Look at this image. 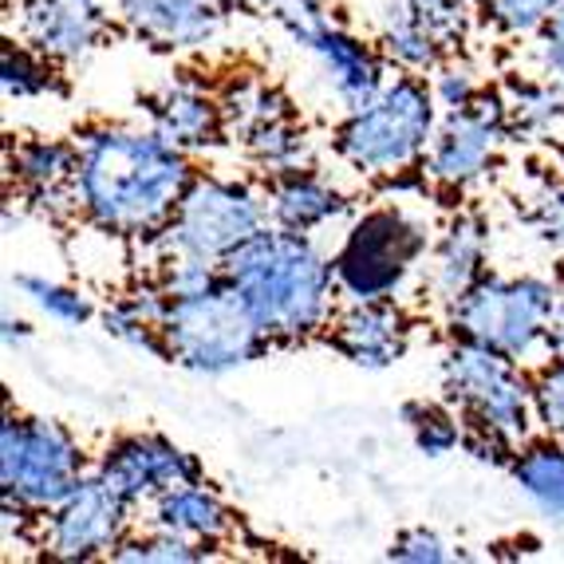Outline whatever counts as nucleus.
<instances>
[{"label": "nucleus", "mask_w": 564, "mask_h": 564, "mask_svg": "<svg viewBox=\"0 0 564 564\" xmlns=\"http://www.w3.org/2000/svg\"><path fill=\"white\" fill-rule=\"evenodd\" d=\"M194 166L159 131L99 122L76 134L72 202L91 226L151 241L186 198Z\"/></svg>", "instance_id": "1"}, {"label": "nucleus", "mask_w": 564, "mask_h": 564, "mask_svg": "<svg viewBox=\"0 0 564 564\" xmlns=\"http://www.w3.org/2000/svg\"><path fill=\"white\" fill-rule=\"evenodd\" d=\"M226 284L249 304L253 321L269 339L316 336L332 321L336 264L312 241V234H292L264 226L226 261Z\"/></svg>", "instance_id": "2"}, {"label": "nucleus", "mask_w": 564, "mask_h": 564, "mask_svg": "<svg viewBox=\"0 0 564 564\" xmlns=\"http://www.w3.org/2000/svg\"><path fill=\"white\" fill-rule=\"evenodd\" d=\"M561 292L545 276H498L486 273L470 292L451 304L454 339H470L481 348L529 364L549 356V324Z\"/></svg>", "instance_id": "3"}, {"label": "nucleus", "mask_w": 564, "mask_h": 564, "mask_svg": "<svg viewBox=\"0 0 564 564\" xmlns=\"http://www.w3.org/2000/svg\"><path fill=\"white\" fill-rule=\"evenodd\" d=\"M438 131V99L414 72L383 84L367 107L351 111L336 134V151L364 174H399L414 166Z\"/></svg>", "instance_id": "4"}, {"label": "nucleus", "mask_w": 564, "mask_h": 564, "mask_svg": "<svg viewBox=\"0 0 564 564\" xmlns=\"http://www.w3.org/2000/svg\"><path fill=\"white\" fill-rule=\"evenodd\" d=\"M269 344L273 339L264 336L249 304L229 284H217L202 296L170 301L166 321H162L166 359L194 376H229L237 367L264 356Z\"/></svg>", "instance_id": "5"}, {"label": "nucleus", "mask_w": 564, "mask_h": 564, "mask_svg": "<svg viewBox=\"0 0 564 564\" xmlns=\"http://www.w3.org/2000/svg\"><path fill=\"white\" fill-rule=\"evenodd\" d=\"M269 226L264 194L237 178H194L174 217L151 237L162 257H198V261L226 264L253 234Z\"/></svg>", "instance_id": "6"}, {"label": "nucleus", "mask_w": 564, "mask_h": 564, "mask_svg": "<svg viewBox=\"0 0 564 564\" xmlns=\"http://www.w3.org/2000/svg\"><path fill=\"white\" fill-rule=\"evenodd\" d=\"M443 395L451 406H458L466 426L498 431L513 446H525L536 423L533 379H525L518 359L470 344V339H454L446 348Z\"/></svg>", "instance_id": "7"}, {"label": "nucleus", "mask_w": 564, "mask_h": 564, "mask_svg": "<svg viewBox=\"0 0 564 564\" xmlns=\"http://www.w3.org/2000/svg\"><path fill=\"white\" fill-rule=\"evenodd\" d=\"M87 478V454L79 438L56 419L9 414L0 423V486L4 501L47 513Z\"/></svg>", "instance_id": "8"}, {"label": "nucleus", "mask_w": 564, "mask_h": 564, "mask_svg": "<svg viewBox=\"0 0 564 564\" xmlns=\"http://www.w3.org/2000/svg\"><path fill=\"white\" fill-rule=\"evenodd\" d=\"M426 226L406 209H367L351 221L344 245L336 249V289L348 304L359 301H395L399 289L426 257Z\"/></svg>", "instance_id": "9"}, {"label": "nucleus", "mask_w": 564, "mask_h": 564, "mask_svg": "<svg viewBox=\"0 0 564 564\" xmlns=\"http://www.w3.org/2000/svg\"><path fill=\"white\" fill-rule=\"evenodd\" d=\"M131 509L99 474H87L59 506L40 518V549L52 561H99L131 533Z\"/></svg>", "instance_id": "10"}, {"label": "nucleus", "mask_w": 564, "mask_h": 564, "mask_svg": "<svg viewBox=\"0 0 564 564\" xmlns=\"http://www.w3.org/2000/svg\"><path fill=\"white\" fill-rule=\"evenodd\" d=\"M509 134L506 99L501 91H481L474 104L454 107L438 119L431 147H426V178L446 189H466L481 178Z\"/></svg>", "instance_id": "11"}, {"label": "nucleus", "mask_w": 564, "mask_h": 564, "mask_svg": "<svg viewBox=\"0 0 564 564\" xmlns=\"http://www.w3.org/2000/svg\"><path fill=\"white\" fill-rule=\"evenodd\" d=\"M95 474L119 494L127 506H151L159 494L202 478V462L174 446L162 434H122L99 454Z\"/></svg>", "instance_id": "12"}, {"label": "nucleus", "mask_w": 564, "mask_h": 564, "mask_svg": "<svg viewBox=\"0 0 564 564\" xmlns=\"http://www.w3.org/2000/svg\"><path fill=\"white\" fill-rule=\"evenodd\" d=\"M292 44L304 47L312 56V64H316V72L324 76L332 99H336L344 115L367 107L383 91V64H379V52L371 44H364L359 36H351L348 29H339L332 17H321L316 24L301 29L292 36Z\"/></svg>", "instance_id": "13"}, {"label": "nucleus", "mask_w": 564, "mask_h": 564, "mask_svg": "<svg viewBox=\"0 0 564 564\" xmlns=\"http://www.w3.org/2000/svg\"><path fill=\"white\" fill-rule=\"evenodd\" d=\"M237 0H115V12L139 40L162 52H198L226 29Z\"/></svg>", "instance_id": "14"}, {"label": "nucleus", "mask_w": 564, "mask_h": 564, "mask_svg": "<svg viewBox=\"0 0 564 564\" xmlns=\"http://www.w3.org/2000/svg\"><path fill=\"white\" fill-rule=\"evenodd\" d=\"M20 40L56 64H76L107 36L104 0H17Z\"/></svg>", "instance_id": "15"}, {"label": "nucleus", "mask_w": 564, "mask_h": 564, "mask_svg": "<svg viewBox=\"0 0 564 564\" xmlns=\"http://www.w3.org/2000/svg\"><path fill=\"white\" fill-rule=\"evenodd\" d=\"M328 344L364 371H383L411 348V321L395 301H359L336 316Z\"/></svg>", "instance_id": "16"}, {"label": "nucleus", "mask_w": 564, "mask_h": 564, "mask_svg": "<svg viewBox=\"0 0 564 564\" xmlns=\"http://www.w3.org/2000/svg\"><path fill=\"white\" fill-rule=\"evenodd\" d=\"M147 115H151V131H159L170 147H178L186 154L206 151L226 134L221 99L206 95L198 84H186V79L162 84L154 95H147Z\"/></svg>", "instance_id": "17"}, {"label": "nucleus", "mask_w": 564, "mask_h": 564, "mask_svg": "<svg viewBox=\"0 0 564 564\" xmlns=\"http://www.w3.org/2000/svg\"><path fill=\"white\" fill-rule=\"evenodd\" d=\"M344 209H348V198L316 170L296 166L269 174V186H264L269 226L292 229V234H316L328 221H336Z\"/></svg>", "instance_id": "18"}, {"label": "nucleus", "mask_w": 564, "mask_h": 564, "mask_svg": "<svg viewBox=\"0 0 564 564\" xmlns=\"http://www.w3.org/2000/svg\"><path fill=\"white\" fill-rule=\"evenodd\" d=\"M486 221L474 214H458L446 221L443 237L434 241L431 264H426V289L451 308L462 292H470L474 284L486 276Z\"/></svg>", "instance_id": "19"}, {"label": "nucleus", "mask_w": 564, "mask_h": 564, "mask_svg": "<svg viewBox=\"0 0 564 564\" xmlns=\"http://www.w3.org/2000/svg\"><path fill=\"white\" fill-rule=\"evenodd\" d=\"M234 509L226 506V498L214 486H206V478L182 481V486L166 489L151 501V525L166 529L198 541V545H221L234 533Z\"/></svg>", "instance_id": "20"}, {"label": "nucleus", "mask_w": 564, "mask_h": 564, "mask_svg": "<svg viewBox=\"0 0 564 564\" xmlns=\"http://www.w3.org/2000/svg\"><path fill=\"white\" fill-rule=\"evenodd\" d=\"M9 166L29 198L47 202L56 194H72L76 139H20L17 147H9Z\"/></svg>", "instance_id": "21"}, {"label": "nucleus", "mask_w": 564, "mask_h": 564, "mask_svg": "<svg viewBox=\"0 0 564 564\" xmlns=\"http://www.w3.org/2000/svg\"><path fill=\"white\" fill-rule=\"evenodd\" d=\"M509 474L536 513H545L553 525H564V438L549 434L541 443H525Z\"/></svg>", "instance_id": "22"}, {"label": "nucleus", "mask_w": 564, "mask_h": 564, "mask_svg": "<svg viewBox=\"0 0 564 564\" xmlns=\"http://www.w3.org/2000/svg\"><path fill=\"white\" fill-rule=\"evenodd\" d=\"M501 99L509 134H549L564 122V79H509Z\"/></svg>", "instance_id": "23"}, {"label": "nucleus", "mask_w": 564, "mask_h": 564, "mask_svg": "<svg viewBox=\"0 0 564 564\" xmlns=\"http://www.w3.org/2000/svg\"><path fill=\"white\" fill-rule=\"evenodd\" d=\"M221 111H226V131L237 142L245 134H253L257 127H269V122L284 119V115H296L289 95L281 87L264 84V79H241V84H234L226 99H221Z\"/></svg>", "instance_id": "24"}, {"label": "nucleus", "mask_w": 564, "mask_h": 564, "mask_svg": "<svg viewBox=\"0 0 564 564\" xmlns=\"http://www.w3.org/2000/svg\"><path fill=\"white\" fill-rule=\"evenodd\" d=\"M241 147L269 174L308 166V131H304L301 115H284V119L269 122V127H257L253 134H245Z\"/></svg>", "instance_id": "25"}, {"label": "nucleus", "mask_w": 564, "mask_h": 564, "mask_svg": "<svg viewBox=\"0 0 564 564\" xmlns=\"http://www.w3.org/2000/svg\"><path fill=\"white\" fill-rule=\"evenodd\" d=\"M0 87L4 99H40V95L59 91L56 59H47L32 44H9L0 52Z\"/></svg>", "instance_id": "26"}, {"label": "nucleus", "mask_w": 564, "mask_h": 564, "mask_svg": "<svg viewBox=\"0 0 564 564\" xmlns=\"http://www.w3.org/2000/svg\"><path fill=\"white\" fill-rule=\"evenodd\" d=\"M403 423L426 458H446L466 443V419L451 403H406Z\"/></svg>", "instance_id": "27"}, {"label": "nucleus", "mask_w": 564, "mask_h": 564, "mask_svg": "<svg viewBox=\"0 0 564 564\" xmlns=\"http://www.w3.org/2000/svg\"><path fill=\"white\" fill-rule=\"evenodd\" d=\"M17 289L24 301H32L44 312L47 321L67 324V328H84L87 321L99 316L91 296H87L84 289H72V284L47 281V276H36V273H17Z\"/></svg>", "instance_id": "28"}, {"label": "nucleus", "mask_w": 564, "mask_h": 564, "mask_svg": "<svg viewBox=\"0 0 564 564\" xmlns=\"http://www.w3.org/2000/svg\"><path fill=\"white\" fill-rule=\"evenodd\" d=\"M403 17H411L423 32H431L443 52L451 56L454 47L466 40L474 17V0H391Z\"/></svg>", "instance_id": "29"}, {"label": "nucleus", "mask_w": 564, "mask_h": 564, "mask_svg": "<svg viewBox=\"0 0 564 564\" xmlns=\"http://www.w3.org/2000/svg\"><path fill=\"white\" fill-rule=\"evenodd\" d=\"M209 545H198L189 536L166 533V529H147V533H127L119 541V549L111 553V561H134V564H189L206 561Z\"/></svg>", "instance_id": "30"}, {"label": "nucleus", "mask_w": 564, "mask_h": 564, "mask_svg": "<svg viewBox=\"0 0 564 564\" xmlns=\"http://www.w3.org/2000/svg\"><path fill=\"white\" fill-rule=\"evenodd\" d=\"M478 4L506 36H536L564 0H478Z\"/></svg>", "instance_id": "31"}, {"label": "nucleus", "mask_w": 564, "mask_h": 564, "mask_svg": "<svg viewBox=\"0 0 564 564\" xmlns=\"http://www.w3.org/2000/svg\"><path fill=\"white\" fill-rule=\"evenodd\" d=\"M99 324H104V332L111 339H122V344H131V348H142V351H151V356L166 359V351H162V332L154 328L127 296H115V301L99 312Z\"/></svg>", "instance_id": "32"}, {"label": "nucleus", "mask_w": 564, "mask_h": 564, "mask_svg": "<svg viewBox=\"0 0 564 564\" xmlns=\"http://www.w3.org/2000/svg\"><path fill=\"white\" fill-rule=\"evenodd\" d=\"M536 423L553 438H564V356H549V364L533 376Z\"/></svg>", "instance_id": "33"}, {"label": "nucleus", "mask_w": 564, "mask_h": 564, "mask_svg": "<svg viewBox=\"0 0 564 564\" xmlns=\"http://www.w3.org/2000/svg\"><path fill=\"white\" fill-rule=\"evenodd\" d=\"M434 99H438V107H446V111H454V107H466L474 104L486 87H481L478 72H474L470 64H462V59H446V64L434 67Z\"/></svg>", "instance_id": "34"}, {"label": "nucleus", "mask_w": 564, "mask_h": 564, "mask_svg": "<svg viewBox=\"0 0 564 564\" xmlns=\"http://www.w3.org/2000/svg\"><path fill=\"white\" fill-rule=\"evenodd\" d=\"M387 556H391V561H406V564H446V561H454L451 545H446L443 536L426 525L403 529V533L391 541Z\"/></svg>", "instance_id": "35"}, {"label": "nucleus", "mask_w": 564, "mask_h": 564, "mask_svg": "<svg viewBox=\"0 0 564 564\" xmlns=\"http://www.w3.org/2000/svg\"><path fill=\"white\" fill-rule=\"evenodd\" d=\"M536 64L553 79H564V4L553 12L545 29L536 32Z\"/></svg>", "instance_id": "36"}, {"label": "nucleus", "mask_w": 564, "mask_h": 564, "mask_svg": "<svg viewBox=\"0 0 564 564\" xmlns=\"http://www.w3.org/2000/svg\"><path fill=\"white\" fill-rule=\"evenodd\" d=\"M549 356H564V296L556 301L553 324H549Z\"/></svg>", "instance_id": "37"}, {"label": "nucleus", "mask_w": 564, "mask_h": 564, "mask_svg": "<svg viewBox=\"0 0 564 564\" xmlns=\"http://www.w3.org/2000/svg\"><path fill=\"white\" fill-rule=\"evenodd\" d=\"M29 339V324L24 321H12L9 312H4V348H20Z\"/></svg>", "instance_id": "38"}, {"label": "nucleus", "mask_w": 564, "mask_h": 564, "mask_svg": "<svg viewBox=\"0 0 564 564\" xmlns=\"http://www.w3.org/2000/svg\"><path fill=\"white\" fill-rule=\"evenodd\" d=\"M561 194H564V166H561Z\"/></svg>", "instance_id": "39"}]
</instances>
